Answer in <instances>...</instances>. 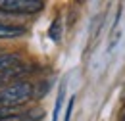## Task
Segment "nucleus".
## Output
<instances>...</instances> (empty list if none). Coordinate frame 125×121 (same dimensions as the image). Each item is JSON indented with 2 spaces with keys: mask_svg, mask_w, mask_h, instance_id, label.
Masks as SVG:
<instances>
[{
  "mask_svg": "<svg viewBox=\"0 0 125 121\" xmlns=\"http://www.w3.org/2000/svg\"><path fill=\"white\" fill-rule=\"evenodd\" d=\"M33 96L31 83H12L0 91V108H17Z\"/></svg>",
  "mask_w": 125,
  "mask_h": 121,
  "instance_id": "obj_1",
  "label": "nucleus"
},
{
  "mask_svg": "<svg viewBox=\"0 0 125 121\" xmlns=\"http://www.w3.org/2000/svg\"><path fill=\"white\" fill-rule=\"evenodd\" d=\"M0 10L10 14H35L42 10L39 0H0Z\"/></svg>",
  "mask_w": 125,
  "mask_h": 121,
  "instance_id": "obj_2",
  "label": "nucleus"
},
{
  "mask_svg": "<svg viewBox=\"0 0 125 121\" xmlns=\"http://www.w3.org/2000/svg\"><path fill=\"white\" fill-rule=\"evenodd\" d=\"M17 63H19V58L16 54H0V77L12 71Z\"/></svg>",
  "mask_w": 125,
  "mask_h": 121,
  "instance_id": "obj_3",
  "label": "nucleus"
},
{
  "mask_svg": "<svg viewBox=\"0 0 125 121\" xmlns=\"http://www.w3.org/2000/svg\"><path fill=\"white\" fill-rule=\"evenodd\" d=\"M25 113H19L16 108H0V121H23Z\"/></svg>",
  "mask_w": 125,
  "mask_h": 121,
  "instance_id": "obj_4",
  "label": "nucleus"
},
{
  "mask_svg": "<svg viewBox=\"0 0 125 121\" xmlns=\"http://www.w3.org/2000/svg\"><path fill=\"white\" fill-rule=\"evenodd\" d=\"M19 35H23V29H21V27L0 23V39H12V37H19Z\"/></svg>",
  "mask_w": 125,
  "mask_h": 121,
  "instance_id": "obj_5",
  "label": "nucleus"
},
{
  "mask_svg": "<svg viewBox=\"0 0 125 121\" xmlns=\"http://www.w3.org/2000/svg\"><path fill=\"white\" fill-rule=\"evenodd\" d=\"M48 35H50V39H52L54 42H60V39H62V23H60V19H56V21L52 23Z\"/></svg>",
  "mask_w": 125,
  "mask_h": 121,
  "instance_id": "obj_6",
  "label": "nucleus"
},
{
  "mask_svg": "<svg viewBox=\"0 0 125 121\" xmlns=\"http://www.w3.org/2000/svg\"><path fill=\"white\" fill-rule=\"evenodd\" d=\"M63 96H65V87H60V92H58V98H56V106H54V117L52 121H58V115H60V108L63 104Z\"/></svg>",
  "mask_w": 125,
  "mask_h": 121,
  "instance_id": "obj_7",
  "label": "nucleus"
},
{
  "mask_svg": "<svg viewBox=\"0 0 125 121\" xmlns=\"http://www.w3.org/2000/svg\"><path fill=\"white\" fill-rule=\"evenodd\" d=\"M73 102H75V96H71V98H69V104H67V108H65V117H63V121H69V117H71V110H73Z\"/></svg>",
  "mask_w": 125,
  "mask_h": 121,
  "instance_id": "obj_8",
  "label": "nucleus"
},
{
  "mask_svg": "<svg viewBox=\"0 0 125 121\" xmlns=\"http://www.w3.org/2000/svg\"><path fill=\"white\" fill-rule=\"evenodd\" d=\"M2 79H4V77H0V83H2Z\"/></svg>",
  "mask_w": 125,
  "mask_h": 121,
  "instance_id": "obj_9",
  "label": "nucleus"
},
{
  "mask_svg": "<svg viewBox=\"0 0 125 121\" xmlns=\"http://www.w3.org/2000/svg\"><path fill=\"white\" fill-rule=\"evenodd\" d=\"M123 121H125V115H123Z\"/></svg>",
  "mask_w": 125,
  "mask_h": 121,
  "instance_id": "obj_10",
  "label": "nucleus"
}]
</instances>
